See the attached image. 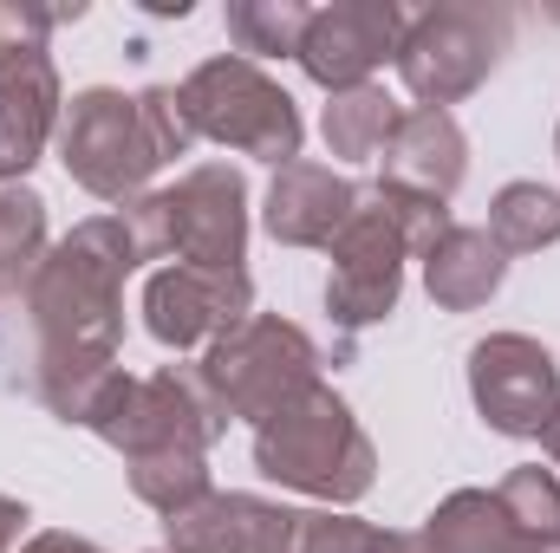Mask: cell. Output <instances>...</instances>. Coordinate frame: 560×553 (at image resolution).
I'll return each instance as SVG.
<instances>
[{"label": "cell", "mask_w": 560, "mask_h": 553, "mask_svg": "<svg viewBox=\"0 0 560 553\" xmlns=\"http://www.w3.org/2000/svg\"><path fill=\"white\" fill-rule=\"evenodd\" d=\"M143 255L125 215H92L66 242L46 248V261L26 280V319H33V378H72V372H112L125 339V274H138Z\"/></svg>", "instance_id": "cell-1"}, {"label": "cell", "mask_w": 560, "mask_h": 553, "mask_svg": "<svg viewBox=\"0 0 560 553\" xmlns=\"http://www.w3.org/2000/svg\"><path fill=\"white\" fill-rule=\"evenodd\" d=\"M450 228V209L411 196V189H365L352 222L339 228V242L326 248L332 255V274H326V313L346 326V332H365L378 319L398 313V293H405V261L430 255Z\"/></svg>", "instance_id": "cell-2"}, {"label": "cell", "mask_w": 560, "mask_h": 553, "mask_svg": "<svg viewBox=\"0 0 560 553\" xmlns=\"http://www.w3.org/2000/svg\"><path fill=\"white\" fill-rule=\"evenodd\" d=\"M255 469L293 495H313L326 508H352L378 482V449L359 430L352 404L319 378L293 404H280L275 416L255 423Z\"/></svg>", "instance_id": "cell-3"}, {"label": "cell", "mask_w": 560, "mask_h": 553, "mask_svg": "<svg viewBox=\"0 0 560 553\" xmlns=\"http://www.w3.org/2000/svg\"><path fill=\"white\" fill-rule=\"evenodd\" d=\"M118 215L131 222L143 261H170V268H242L248 261V183L229 163H196L189 176L138 196Z\"/></svg>", "instance_id": "cell-4"}, {"label": "cell", "mask_w": 560, "mask_h": 553, "mask_svg": "<svg viewBox=\"0 0 560 553\" xmlns=\"http://www.w3.org/2000/svg\"><path fill=\"white\" fill-rule=\"evenodd\" d=\"M515 39V13L489 7V0H436L411 13L405 46H398V79L423 111H450L463 105L476 85H489V72L502 66Z\"/></svg>", "instance_id": "cell-5"}, {"label": "cell", "mask_w": 560, "mask_h": 553, "mask_svg": "<svg viewBox=\"0 0 560 553\" xmlns=\"http://www.w3.org/2000/svg\"><path fill=\"white\" fill-rule=\"evenodd\" d=\"M183 111L196 125V138L222 143V150H242V156H261V163H300V105L287 98V85H275L255 59L242 52H215L202 59L189 79H183Z\"/></svg>", "instance_id": "cell-6"}, {"label": "cell", "mask_w": 560, "mask_h": 553, "mask_svg": "<svg viewBox=\"0 0 560 553\" xmlns=\"http://www.w3.org/2000/svg\"><path fill=\"white\" fill-rule=\"evenodd\" d=\"M196 378H202V391L215 398V411L229 423L235 416L261 423L280 404H293L306 385H319V345L293 319H280V313H248L235 332H222L202 352Z\"/></svg>", "instance_id": "cell-7"}, {"label": "cell", "mask_w": 560, "mask_h": 553, "mask_svg": "<svg viewBox=\"0 0 560 553\" xmlns=\"http://www.w3.org/2000/svg\"><path fill=\"white\" fill-rule=\"evenodd\" d=\"M52 143H59L66 176H72L85 196L118 202V209H131L138 196H150V176L163 169L156 138H150V125H143L138 92H118V85L79 92V98L66 105Z\"/></svg>", "instance_id": "cell-8"}, {"label": "cell", "mask_w": 560, "mask_h": 553, "mask_svg": "<svg viewBox=\"0 0 560 553\" xmlns=\"http://www.w3.org/2000/svg\"><path fill=\"white\" fill-rule=\"evenodd\" d=\"M92 430H98L125 462L163 456V449H196V456H209V443L229 430V416L215 411V398L202 391L196 372L163 365V372H150V378H131V372H125Z\"/></svg>", "instance_id": "cell-9"}, {"label": "cell", "mask_w": 560, "mask_h": 553, "mask_svg": "<svg viewBox=\"0 0 560 553\" xmlns=\"http://www.w3.org/2000/svg\"><path fill=\"white\" fill-rule=\"evenodd\" d=\"M469 398L489 430L541 436L560 411V365L528 332H489L469 345Z\"/></svg>", "instance_id": "cell-10"}, {"label": "cell", "mask_w": 560, "mask_h": 553, "mask_svg": "<svg viewBox=\"0 0 560 553\" xmlns=\"http://www.w3.org/2000/svg\"><path fill=\"white\" fill-rule=\"evenodd\" d=\"M405 26L411 13L398 0H332V7H313L306 20V39H300V72L332 98V92H352V85H372V72L392 59L398 66V46H405Z\"/></svg>", "instance_id": "cell-11"}, {"label": "cell", "mask_w": 560, "mask_h": 553, "mask_svg": "<svg viewBox=\"0 0 560 553\" xmlns=\"http://www.w3.org/2000/svg\"><path fill=\"white\" fill-rule=\"evenodd\" d=\"M255 313V280L248 268H156L143 280V326L170 352L215 345Z\"/></svg>", "instance_id": "cell-12"}, {"label": "cell", "mask_w": 560, "mask_h": 553, "mask_svg": "<svg viewBox=\"0 0 560 553\" xmlns=\"http://www.w3.org/2000/svg\"><path fill=\"white\" fill-rule=\"evenodd\" d=\"M59 118H66V92L52 52L46 46L0 52V183H26V169L59 138Z\"/></svg>", "instance_id": "cell-13"}, {"label": "cell", "mask_w": 560, "mask_h": 553, "mask_svg": "<svg viewBox=\"0 0 560 553\" xmlns=\"http://www.w3.org/2000/svg\"><path fill=\"white\" fill-rule=\"evenodd\" d=\"M170 553H293L300 541V515L261 502V495H235V489H209L196 508L163 521Z\"/></svg>", "instance_id": "cell-14"}, {"label": "cell", "mask_w": 560, "mask_h": 553, "mask_svg": "<svg viewBox=\"0 0 560 553\" xmlns=\"http://www.w3.org/2000/svg\"><path fill=\"white\" fill-rule=\"evenodd\" d=\"M359 196H365V189H359L352 176H339V169L300 156V163L275 169L268 202H261V228L275 235L280 248H332L339 228L352 222Z\"/></svg>", "instance_id": "cell-15"}, {"label": "cell", "mask_w": 560, "mask_h": 553, "mask_svg": "<svg viewBox=\"0 0 560 553\" xmlns=\"http://www.w3.org/2000/svg\"><path fill=\"white\" fill-rule=\"evenodd\" d=\"M378 163H385L378 183L430 196V202H450L463 189V176H469V138H463V125L450 111H423L418 105V111L398 118V131H392Z\"/></svg>", "instance_id": "cell-16"}, {"label": "cell", "mask_w": 560, "mask_h": 553, "mask_svg": "<svg viewBox=\"0 0 560 553\" xmlns=\"http://www.w3.org/2000/svg\"><path fill=\"white\" fill-rule=\"evenodd\" d=\"M509 280V255L489 242V228H463L450 222L443 242L423 255V293L443 306V313H476L502 293Z\"/></svg>", "instance_id": "cell-17"}, {"label": "cell", "mask_w": 560, "mask_h": 553, "mask_svg": "<svg viewBox=\"0 0 560 553\" xmlns=\"http://www.w3.org/2000/svg\"><path fill=\"white\" fill-rule=\"evenodd\" d=\"M423 553H515V521L502 508L495 489H456L450 502H436V515L411 534Z\"/></svg>", "instance_id": "cell-18"}, {"label": "cell", "mask_w": 560, "mask_h": 553, "mask_svg": "<svg viewBox=\"0 0 560 553\" xmlns=\"http://www.w3.org/2000/svg\"><path fill=\"white\" fill-rule=\"evenodd\" d=\"M398 118H405V111L385 98V85H352V92H332V98H326L319 138H326L332 156H346V163H372V156H385Z\"/></svg>", "instance_id": "cell-19"}, {"label": "cell", "mask_w": 560, "mask_h": 553, "mask_svg": "<svg viewBox=\"0 0 560 553\" xmlns=\"http://www.w3.org/2000/svg\"><path fill=\"white\" fill-rule=\"evenodd\" d=\"M489 242L502 255H541L560 242V196L548 183H509L489 202Z\"/></svg>", "instance_id": "cell-20"}, {"label": "cell", "mask_w": 560, "mask_h": 553, "mask_svg": "<svg viewBox=\"0 0 560 553\" xmlns=\"http://www.w3.org/2000/svg\"><path fill=\"white\" fill-rule=\"evenodd\" d=\"M46 261V202L26 183H0V299L20 293Z\"/></svg>", "instance_id": "cell-21"}, {"label": "cell", "mask_w": 560, "mask_h": 553, "mask_svg": "<svg viewBox=\"0 0 560 553\" xmlns=\"http://www.w3.org/2000/svg\"><path fill=\"white\" fill-rule=\"evenodd\" d=\"M306 0H229V39L242 59H293L306 39Z\"/></svg>", "instance_id": "cell-22"}, {"label": "cell", "mask_w": 560, "mask_h": 553, "mask_svg": "<svg viewBox=\"0 0 560 553\" xmlns=\"http://www.w3.org/2000/svg\"><path fill=\"white\" fill-rule=\"evenodd\" d=\"M131 469V495H138L143 508H156L163 521L170 515H183V508H196L215 482H209V456H196V449H163V456H138V462H125Z\"/></svg>", "instance_id": "cell-23"}, {"label": "cell", "mask_w": 560, "mask_h": 553, "mask_svg": "<svg viewBox=\"0 0 560 553\" xmlns=\"http://www.w3.org/2000/svg\"><path fill=\"white\" fill-rule=\"evenodd\" d=\"M495 495H502V508H509V521H515L522 541H555L560 534V475L555 469L522 462V469H509L495 482Z\"/></svg>", "instance_id": "cell-24"}, {"label": "cell", "mask_w": 560, "mask_h": 553, "mask_svg": "<svg viewBox=\"0 0 560 553\" xmlns=\"http://www.w3.org/2000/svg\"><path fill=\"white\" fill-rule=\"evenodd\" d=\"M293 553H405V534L372 528V521H359L346 508H319V515H300Z\"/></svg>", "instance_id": "cell-25"}, {"label": "cell", "mask_w": 560, "mask_h": 553, "mask_svg": "<svg viewBox=\"0 0 560 553\" xmlns=\"http://www.w3.org/2000/svg\"><path fill=\"white\" fill-rule=\"evenodd\" d=\"M85 7H39V0H0V52H26V46H46L66 20H79Z\"/></svg>", "instance_id": "cell-26"}, {"label": "cell", "mask_w": 560, "mask_h": 553, "mask_svg": "<svg viewBox=\"0 0 560 553\" xmlns=\"http://www.w3.org/2000/svg\"><path fill=\"white\" fill-rule=\"evenodd\" d=\"M138 105H143L150 138H156V156H163V163L189 156L196 125H189V111H183V85H150V92H138Z\"/></svg>", "instance_id": "cell-27"}, {"label": "cell", "mask_w": 560, "mask_h": 553, "mask_svg": "<svg viewBox=\"0 0 560 553\" xmlns=\"http://www.w3.org/2000/svg\"><path fill=\"white\" fill-rule=\"evenodd\" d=\"M20 553H105V548L85 541V534H59V528H46V534H33Z\"/></svg>", "instance_id": "cell-28"}, {"label": "cell", "mask_w": 560, "mask_h": 553, "mask_svg": "<svg viewBox=\"0 0 560 553\" xmlns=\"http://www.w3.org/2000/svg\"><path fill=\"white\" fill-rule=\"evenodd\" d=\"M20 528H26V502L0 495V553H13V541H20Z\"/></svg>", "instance_id": "cell-29"}, {"label": "cell", "mask_w": 560, "mask_h": 553, "mask_svg": "<svg viewBox=\"0 0 560 553\" xmlns=\"http://www.w3.org/2000/svg\"><path fill=\"white\" fill-rule=\"evenodd\" d=\"M541 449H548V462H555V469H560V411H555V423L541 430Z\"/></svg>", "instance_id": "cell-30"}, {"label": "cell", "mask_w": 560, "mask_h": 553, "mask_svg": "<svg viewBox=\"0 0 560 553\" xmlns=\"http://www.w3.org/2000/svg\"><path fill=\"white\" fill-rule=\"evenodd\" d=\"M515 553H560V534L555 541H515Z\"/></svg>", "instance_id": "cell-31"}, {"label": "cell", "mask_w": 560, "mask_h": 553, "mask_svg": "<svg viewBox=\"0 0 560 553\" xmlns=\"http://www.w3.org/2000/svg\"><path fill=\"white\" fill-rule=\"evenodd\" d=\"M405 553H423V548H418V541H411V534H405Z\"/></svg>", "instance_id": "cell-32"}, {"label": "cell", "mask_w": 560, "mask_h": 553, "mask_svg": "<svg viewBox=\"0 0 560 553\" xmlns=\"http://www.w3.org/2000/svg\"><path fill=\"white\" fill-rule=\"evenodd\" d=\"M555 150H560V131H555Z\"/></svg>", "instance_id": "cell-33"}, {"label": "cell", "mask_w": 560, "mask_h": 553, "mask_svg": "<svg viewBox=\"0 0 560 553\" xmlns=\"http://www.w3.org/2000/svg\"><path fill=\"white\" fill-rule=\"evenodd\" d=\"M156 553H170V548H156Z\"/></svg>", "instance_id": "cell-34"}]
</instances>
